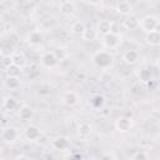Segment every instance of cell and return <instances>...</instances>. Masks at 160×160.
<instances>
[{"mask_svg": "<svg viewBox=\"0 0 160 160\" xmlns=\"http://www.w3.org/2000/svg\"><path fill=\"white\" fill-rule=\"evenodd\" d=\"M12 64V59L11 56H1V65L4 69H6L8 66H10Z\"/></svg>", "mask_w": 160, "mask_h": 160, "instance_id": "cell-30", "label": "cell"}, {"mask_svg": "<svg viewBox=\"0 0 160 160\" xmlns=\"http://www.w3.org/2000/svg\"><path fill=\"white\" fill-rule=\"evenodd\" d=\"M5 72H6V76H19L21 72V68L16 66L15 64H11L5 69Z\"/></svg>", "mask_w": 160, "mask_h": 160, "instance_id": "cell-26", "label": "cell"}, {"mask_svg": "<svg viewBox=\"0 0 160 160\" xmlns=\"http://www.w3.org/2000/svg\"><path fill=\"white\" fill-rule=\"evenodd\" d=\"M138 78H139V80H140L142 84H149L150 81H152V72H151L150 69L144 68V69H141V70L139 71Z\"/></svg>", "mask_w": 160, "mask_h": 160, "instance_id": "cell-20", "label": "cell"}, {"mask_svg": "<svg viewBox=\"0 0 160 160\" xmlns=\"http://www.w3.org/2000/svg\"><path fill=\"white\" fill-rule=\"evenodd\" d=\"M122 25L128 30H135V29H138L140 26V20L136 16H129V18H126L124 20Z\"/></svg>", "mask_w": 160, "mask_h": 160, "instance_id": "cell-17", "label": "cell"}, {"mask_svg": "<svg viewBox=\"0 0 160 160\" xmlns=\"http://www.w3.org/2000/svg\"><path fill=\"white\" fill-rule=\"evenodd\" d=\"M112 55L108 51H104V50H100V51H96L94 55H92V64L99 68V69H108L111 66L112 64Z\"/></svg>", "mask_w": 160, "mask_h": 160, "instance_id": "cell-1", "label": "cell"}, {"mask_svg": "<svg viewBox=\"0 0 160 160\" xmlns=\"http://www.w3.org/2000/svg\"><path fill=\"white\" fill-rule=\"evenodd\" d=\"M92 132V128L90 124L88 122H81L79 124L78 126V135L81 138V139H88Z\"/></svg>", "mask_w": 160, "mask_h": 160, "instance_id": "cell-14", "label": "cell"}, {"mask_svg": "<svg viewBox=\"0 0 160 160\" xmlns=\"http://www.w3.org/2000/svg\"><path fill=\"white\" fill-rule=\"evenodd\" d=\"M60 101L66 106H75L79 102V95L75 91H65L60 95Z\"/></svg>", "mask_w": 160, "mask_h": 160, "instance_id": "cell-5", "label": "cell"}, {"mask_svg": "<svg viewBox=\"0 0 160 160\" xmlns=\"http://www.w3.org/2000/svg\"><path fill=\"white\" fill-rule=\"evenodd\" d=\"M52 52L55 54V56L58 58V60H64L66 58V50L64 48H56L52 50Z\"/></svg>", "mask_w": 160, "mask_h": 160, "instance_id": "cell-28", "label": "cell"}, {"mask_svg": "<svg viewBox=\"0 0 160 160\" xmlns=\"http://www.w3.org/2000/svg\"><path fill=\"white\" fill-rule=\"evenodd\" d=\"M18 136H19V132H18L16 128H14V126H2L0 138L4 142L12 144L18 140Z\"/></svg>", "mask_w": 160, "mask_h": 160, "instance_id": "cell-2", "label": "cell"}, {"mask_svg": "<svg viewBox=\"0 0 160 160\" xmlns=\"http://www.w3.org/2000/svg\"><path fill=\"white\" fill-rule=\"evenodd\" d=\"M51 145L55 150H68L70 146V140L66 136H58L51 141Z\"/></svg>", "mask_w": 160, "mask_h": 160, "instance_id": "cell-10", "label": "cell"}, {"mask_svg": "<svg viewBox=\"0 0 160 160\" xmlns=\"http://www.w3.org/2000/svg\"><path fill=\"white\" fill-rule=\"evenodd\" d=\"M42 40H44V36H42L41 31H39V30L31 31L28 36V41L30 45H40L42 42Z\"/></svg>", "mask_w": 160, "mask_h": 160, "instance_id": "cell-16", "label": "cell"}, {"mask_svg": "<svg viewBox=\"0 0 160 160\" xmlns=\"http://www.w3.org/2000/svg\"><path fill=\"white\" fill-rule=\"evenodd\" d=\"M96 35H98V32H96L94 29L86 28V29L84 30L81 38H82V40H85V41H94V40L96 39Z\"/></svg>", "mask_w": 160, "mask_h": 160, "instance_id": "cell-25", "label": "cell"}, {"mask_svg": "<svg viewBox=\"0 0 160 160\" xmlns=\"http://www.w3.org/2000/svg\"><path fill=\"white\" fill-rule=\"evenodd\" d=\"M60 11H61V14H64L66 16H71L76 11V5L70 0H65L60 4Z\"/></svg>", "mask_w": 160, "mask_h": 160, "instance_id": "cell-11", "label": "cell"}, {"mask_svg": "<svg viewBox=\"0 0 160 160\" xmlns=\"http://www.w3.org/2000/svg\"><path fill=\"white\" fill-rule=\"evenodd\" d=\"M86 1H88L89 4H92V5H98V4H99L101 0H86Z\"/></svg>", "mask_w": 160, "mask_h": 160, "instance_id": "cell-32", "label": "cell"}, {"mask_svg": "<svg viewBox=\"0 0 160 160\" xmlns=\"http://www.w3.org/2000/svg\"><path fill=\"white\" fill-rule=\"evenodd\" d=\"M18 115L19 118L22 120V121H29L34 118L35 115V110L30 106V105H22L19 108V111H18Z\"/></svg>", "mask_w": 160, "mask_h": 160, "instance_id": "cell-9", "label": "cell"}, {"mask_svg": "<svg viewBox=\"0 0 160 160\" xmlns=\"http://www.w3.org/2000/svg\"><path fill=\"white\" fill-rule=\"evenodd\" d=\"M156 65H158V68H159V69H160V58H159V59H158V61H156Z\"/></svg>", "mask_w": 160, "mask_h": 160, "instance_id": "cell-33", "label": "cell"}, {"mask_svg": "<svg viewBox=\"0 0 160 160\" xmlns=\"http://www.w3.org/2000/svg\"><path fill=\"white\" fill-rule=\"evenodd\" d=\"M24 136L30 141H36V140H39L41 138V130L36 125H30V126H28L25 129Z\"/></svg>", "mask_w": 160, "mask_h": 160, "instance_id": "cell-8", "label": "cell"}, {"mask_svg": "<svg viewBox=\"0 0 160 160\" xmlns=\"http://www.w3.org/2000/svg\"><path fill=\"white\" fill-rule=\"evenodd\" d=\"M0 52H1V56H12L14 55V45H11V44H2V46H1V50H0Z\"/></svg>", "mask_w": 160, "mask_h": 160, "instance_id": "cell-27", "label": "cell"}, {"mask_svg": "<svg viewBox=\"0 0 160 160\" xmlns=\"http://www.w3.org/2000/svg\"><path fill=\"white\" fill-rule=\"evenodd\" d=\"M11 59H12V64H15L16 66H19L21 69L26 65V58H25V55L22 52H14Z\"/></svg>", "mask_w": 160, "mask_h": 160, "instance_id": "cell-23", "label": "cell"}, {"mask_svg": "<svg viewBox=\"0 0 160 160\" xmlns=\"http://www.w3.org/2000/svg\"><path fill=\"white\" fill-rule=\"evenodd\" d=\"M120 40H121L120 34H115V32H109L102 36V44L108 49H115L120 44Z\"/></svg>", "mask_w": 160, "mask_h": 160, "instance_id": "cell-4", "label": "cell"}, {"mask_svg": "<svg viewBox=\"0 0 160 160\" xmlns=\"http://www.w3.org/2000/svg\"><path fill=\"white\" fill-rule=\"evenodd\" d=\"M40 60H41V64H42L45 68H48V69L55 68V66L58 65V62H59L58 58L55 56V54H54L52 51H46V52H44V54L41 55Z\"/></svg>", "mask_w": 160, "mask_h": 160, "instance_id": "cell-6", "label": "cell"}, {"mask_svg": "<svg viewBox=\"0 0 160 160\" xmlns=\"http://www.w3.org/2000/svg\"><path fill=\"white\" fill-rule=\"evenodd\" d=\"M145 41L151 45V46H158L160 45V31L159 30H151L146 32Z\"/></svg>", "mask_w": 160, "mask_h": 160, "instance_id": "cell-12", "label": "cell"}, {"mask_svg": "<svg viewBox=\"0 0 160 160\" xmlns=\"http://www.w3.org/2000/svg\"><path fill=\"white\" fill-rule=\"evenodd\" d=\"M90 105L94 109H101L105 105V98L102 95H100V94H95L90 99Z\"/></svg>", "mask_w": 160, "mask_h": 160, "instance_id": "cell-22", "label": "cell"}, {"mask_svg": "<svg viewBox=\"0 0 160 160\" xmlns=\"http://www.w3.org/2000/svg\"><path fill=\"white\" fill-rule=\"evenodd\" d=\"M158 19L154 15H146L140 20V28L144 31H151V30H156L158 28Z\"/></svg>", "mask_w": 160, "mask_h": 160, "instance_id": "cell-3", "label": "cell"}, {"mask_svg": "<svg viewBox=\"0 0 160 160\" xmlns=\"http://www.w3.org/2000/svg\"><path fill=\"white\" fill-rule=\"evenodd\" d=\"M132 126V121L130 118L128 116H120L116 121H115V128L118 131L120 132H128Z\"/></svg>", "mask_w": 160, "mask_h": 160, "instance_id": "cell-7", "label": "cell"}, {"mask_svg": "<svg viewBox=\"0 0 160 160\" xmlns=\"http://www.w3.org/2000/svg\"><path fill=\"white\" fill-rule=\"evenodd\" d=\"M159 90H160V85H159Z\"/></svg>", "mask_w": 160, "mask_h": 160, "instance_id": "cell-35", "label": "cell"}, {"mask_svg": "<svg viewBox=\"0 0 160 160\" xmlns=\"http://www.w3.org/2000/svg\"><path fill=\"white\" fill-rule=\"evenodd\" d=\"M111 26H112L111 21H109V20H100L98 22V32L104 36V35L111 32Z\"/></svg>", "mask_w": 160, "mask_h": 160, "instance_id": "cell-18", "label": "cell"}, {"mask_svg": "<svg viewBox=\"0 0 160 160\" xmlns=\"http://www.w3.org/2000/svg\"><path fill=\"white\" fill-rule=\"evenodd\" d=\"M122 60H124V62L128 64V65H134V64H136L138 60H139V54H138V51H135V50H128V51L124 52Z\"/></svg>", "mask_w": 160, "mask_h": 160, "instance_id": "cell-13", "label": "cell"}, {"mask_svg": "<svg viewBox=\"0 0 160 160\" xmlns=\"http://www.w3.org/2000/svg\"><path fill=\"white\" fill-rule=\"evenodd\" d=\"M19 41H20V38H19V35L16 32H10L9 34V40H8L9 44H11V45L15 46V45L19 44Z\"/></svg>", "mask_w": 160, "mask_h": 160, "instance_id": "cell-29", "label": "cell"}, {"mask_svg": "<svg viewBox=\"0 0 160 160\" xmlns=\"http://www.w3.org/2000/svg\"><path fill=\"white\" fill-rule=\"evenodd\" d=\"M20 85H21V81L19 76H8L5 80V86L9 90H16L20 88Z\"/></svg>", "mask_w": 160, "mask_h": 160, "instance_id": "cell-21", "label": "cell"}, {"mask_svg": "<svg viewBox=\"0 0 160 160\" xmlns=\"http://www.w3.org/2000/svg\"><path fill=\"white\" fill-rule=\"evenodd\" d=\"M18 159H28V158L24 156V155H20V156H18Z\"/></svg>", "mask_w": 160, "mask_h": 160, "instance_id": "cell-34", "label": "cell"}, {"mask_svg": "<svg viewBox=\"0 0 160 160\" xmlns=\"http://www.w3.org/2000/svg\"><path fill=\"white\" fill-rule=\"evenodd\" d=\"M149 156H148V154H145V152H142V151H138V152H135L132 156H131V159H134V160H145V159H148Z\"/></svg>", "mask_w": 160, "mask_h": 160, "instance_id": "cell-31", "label": "cell"}, {"mask_svg": "<svg viewBox=\"0 0 160 160\" xmlns=\"http://www.w3.org/2000/svg\"><path fill=\"white\" fill-rule=\"evenodd\" d=\"M18 106H19V104H18V101H16L15 98H12V96H5V98H4L2 108H4L5 110L14 111V110L18 109Z\"/></svg>", "mask_w": 160, "mask_h": 160, "instance_id": "cell-19", "label": "cell"}, {"mask_svg": "<svg viewBox=\"0 0 160 160\" xmlns=\"http://www.w3.org/2000/svg\"><path fill=\"white\" fill-rule=\"evenodd\" d=\"M132 10V6L130 5V2L128 0H120L116 4V11L121 15H129Z\"/></svg>", "mask_w": 160, "mask_h": 160, "instance_id": "cell-15", "label": "cell"}, {"mask_svg": "<svg viewBox=\"0 0 160 160\" xmlns=\"http://www.w3.org/2000/svg\"><path fill=\"white\" fill-rule=\"evenodd\" d=\"M85 29H86V28H85L84 22H81V21H75V22L71 25V28H70V31H71L74 35L81 36Z\"/></svg>", "mask_w": 160, "mask_h": 160, "instance_id": "cell-24", "label": "cell"}]
</instances>
